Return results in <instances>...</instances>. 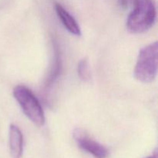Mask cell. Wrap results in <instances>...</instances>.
Wrapping results in <instances>:
<instances>
[{"instance_id":"obj_1","label":"cell","mask_w":158,"mask_h":158,"mask_svg":"<svg viewBox=\"0 0 158 158\" xmlns=\"http://www.w3.org/2000/svg\"><path fill=\"white\" fill-rule=\"evenodd\" d=\"M133 9L127 19V29L134 34L151 29L156 20V7L152 0H133Z\"/></svg>"},{"instance_id":"obj_2","label":"cell","mask_w":158,"mask_h":158,"mask_svg":"<svg viewBox=\"0 0 158 158\" xmlns=\"http://www.w3.org/2000/svg\"><path fill=\"white\" fill-rule=\"evenodd\" d=\"M157 42L144 46L140 51L134 70V77L143 83H150L156 79L157 74Z\"/></svg>"},{"instance_id":"obj_3","label":"cell","mask_w":158,"mask_h":158,"mask_svg":"<svg viewBox=\"0 0 158 158\" xmlns=\"http://www.w3.org/2000/svg\"><path fill=\"white\" fill-rule=\"evenodd\" d=\"M12 93L26 117L35 126L43 127L46 122L44 111L32 91L23 85H18L14 88Z\"/></svg>"},{"instance_id":"obj_4","label":"cell","mask_w":158,"mask_h":158,"mask_svg":"<svg viewBox=\"0 0 158 158\" xmlns=\"http://www.w3.org/2000/svg\"><path fill=\"white\" fill-rule=\"evenodd\" d=\"M76 143L83 151L92 154L96 158H106L108 151L104 146L89 137V134L81 128H76L73 132Z\"/></svg>"},{"instance_id":"obj_5","label":"cell","mask_w":158,"mask_h":158,"mask_svg":"<svg viewBox=\"0 0 158 158\" xmlns=\"http://www.w3.org/2000/svg\"><path fill=\"white\" fill-rule=\"evenodd\" d=\"M9 146L12 158H22L23 153V135L19 128L11 124L9 131Z\"/></svg>"},{"instance_id":"obj_6","label":"cell","mask_w":158,"mask_h":158,"mask_svg":"<svg viewBox=\"0 0 158 158\" xmlns=\"http://www.w3.org/2000/svg\"><path fill=\"white\" fill-rule=\"evenodd\" d=\"M55 9L57 16L59 17L62 24L66 28V30L75 35L79 36L81 35V29L77 22L73 17V15H71L68 11L64 9L63 6H61L60 3H56Z\"/></svg>"},{"instance_id":"obj_7","label":"cell","mask_w":158,"mask_h":158,"mask_svg":"<svg viewBox=\"0 0 158 158\" xmlns=\"http://www.w3.org/2000/svg\"><path fill=\"white\" fill-rule=\"evenodd\" d=\"M77 72L79 77L83 81L87 82L90 80V70L88 60L86 59L80 60L77 66Z\"/></svg>"},{"instance_id":"obj_8","label":"cell","mask_w":158,"mask_h":158,"mask_svg":"<svg viewBox=\"0 0 158 158\" xmlns=\"http://www.w3.org/2000/svg\"><path fill=\"white\" fill-rule=\"evenodd\" d=\"M146 158H157V151H156V152L154 153V154H153V155L150 156V157H146Z\"/></svg>"}]
</instances>
